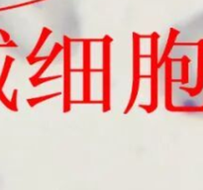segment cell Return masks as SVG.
<instances>
[{
  "mask_svg": "<svg viewBox=\"0 0 203 190\" xmlns=\"http://www.w3.org/2000/svg\"><path fill=\"white\" fill-rule=\"evenodd\" d=\"M158 40L159 35L154 32L151 36V104L150 106H141L148 113L153 112L158 107Z\"/></svg>",
  "mask_w": 203,
  "mask_h": 190,
  "instance_id": "1",
  "label": "cell"
},
{
  "mask_svg": "<svg viewBox=\"0 0 203 190\" xmlns=\"http://www.w3.org/2000/svg\"><path fill=\"white\" fill-rule=\"evenodd\" d=\"M111 43L112 39L109 36H105L103 38V49H102V62H103V68H102V75H103V112H108L110 110V53H111Z\"/></svg>",
  "mask_w": 203,
  "mask_h": 190,
  "instance_id": "2",
  "label": "cell"
},
{
  "mask_svg": "<svg viewBox=\"0 0 203 190\" xmlns=\"http://www.w3.org/2000/svg\"><path fill=\"white\" fill-rule=\"evenodd\" d=\"M140 79H141V51H140V37L138 34L133 33V83H132V91L131 97H130L129 103L124 111L127 114L130 110L133 108L135 101L137 99L140 87Z\"/></svg>",
  "mask_w": 203,
  "mask_h": 190,
  "instance_id": "3",
  "label": "cell"
},
{
  "mask_svg": "<svg viewBox=\"0 0 203 190\" xmlns=\"http://www.w3.org/2000/svg\"><path fill=\"white\" fill-rule=\"evenodd\" d=\"M63 112L70 111L71 98H70V85H71V66H70V40L63 37Z\"/></svg>",
  "mask_w": 203,
  "mask_h": 190,
  "instance_id": "4",
  "label": "cell"
},
{
  "mask_svg": "<svg viewBox=\"0 0 203 190\" xmlns=\"http://www.w3.org/2000/svg\"><path fill=\"white\" fill-rule=\"evenodd\" d=\"M83 45V100L84 103L90 101V41L85 40Z\"/></svg>",
  "mask_w": 203,
  "mask_h": 190,
  "instance_id": "5",
  "label": "cell"
},
{
  "mask_svg": "<svg viewBox=\"0 0 203 190\" xmlns=\"http://www.w3.org/2000/svg\"><path fill=\"white\" fill-rule=\"evenodd\" d=\"M61 49H63V48H61V44H59V43H56V44H55V46H54L53 50H52L51 54H50L49 58H48L47 60L45 62V64H43L42 68H41L40 70H39V71L37 72V73L35 74L34 76H32V77L30 78L31 83H33L34 81H36L37 79L40 78V77L42 76V74L44 73L46 70H48V68H49V66H51L52 62H53V60L56 58V57H57V56L60 54V52L61 51Z\"/></svg>",
  "mask_w": 203,
  "mask_h": 190,
  "instance_id": "6",
  "label": "cell"
},
{
  "mask_svg": "<svg viewBox=\"0 0 203 190\" xmlns=\"http://www.w3.org/2000/svg\"><path fill=\"white\" fill-rule=\"evenodd\" d=\"M165 106L167 109L171 105V60H165Z\"/></svg>",
  "mask_w": 203,
  "mask_h": 190,
  "instance_id": "7",
  "label": "cell"
},
{
  "mask_svg": "<svg viewBox=\"0 0 203 190\" xmlns=\"http://www.w3.org/2000/svg\"><path fill=\"white\" fill-rule=\"evenodd\" d=\"M51 34H52V31L50 30L49 28H46V27L43 28L42 33H41V36H40V38H39V40H38V43H37L36 47L34 48V50H33V52L31 53V55L29 56L28 58H27V60L30 62V64H34V60H35V58H36L37 55H38V53L40 52L41 48L43 47V45L45 44V42L47 41L48 37H49Z\"/></svg>",
  "mask_w": 203,
  "mask_h": 190,
  "instance_id": "8",
  "label": "cell"
},
{
  "mask_svg": "<svg viewBox=\"0 0 203 190\" xmlns=\"http://www.w3.org/2000/svg\"><path fill=\"white\" fill-rule=\"evenodd\" d=\"M177 35V31H175V29H171V33H169V41H167V47H165V52H163V57H161V60L159 62V66H161V64H163V62H165V60L167 58V56H169V52H171V48H173Z\"/></svg>",
  "mask_w": 203,
  "mask_h": 190,
  "instance_id": "9",
  "label": "cell"
},
{
  "mask_svg": "<svg viewBox=\"0 0 203 190\" xmlns=\"http://www.w3.org/2000/svg\"><path fill=\"white\" fill-rule=\"evenodd\" d=\"M61 94L60 92L58 93H55V94H49V95H44V96H41V97H38V98H32V99H28L27 101H28V104L30 107H34L35 105H37V104L41 103V102L45 101V100H48V99H51V98L55 97V96Z\"/></svg>",
  "mask_w": 203,
  "mask_h": 190,
  "instance_id": "10",
  "label": "cell"
},
{
  "mask_svg": "<svg viewBox=\"0 0 203 190\" xmlns=\"http://www.w3.org/2000/svg\"><path fill=\"white\" fill-rule=\"evenodd\" d=\"M17 93H18V90L15 89L13 91V94H12V100L10 101V104H11V107H12V110L13 111H17L18 108H17Z\"/></svg>",
  "mask_w": 203,
  "mask_h": 190,
  "instance_id": "11",
  "label": "cell"
},
{
  "mask_svg": "<svg viewBox=\"0 0 203 190\" xmlns=\"http://www.w3.org/2000/svg\"><path fill=\"white\" fill-rule=\"evenodd\" d=\"M58 77H60L59 75H57V76H51V77H48V78H38L36 81H34V82L32 83V85L33 86H37V85H40L41 83H43V82H46V81H50V80H53V79H55V78H58Z\"/></svg>",
  "mask_w": 203,
  "mask_h": 190,
  "instance_id": "12",
  "label": "cell"
},
{
  "mask_svg": "<svg viewBox=\"0 0 203 190\" xmlns=\"http://www.w3.org/2000/svg\"><path fill=\"white\" fill-rule=\"evenodd\" d=\"M0 33L2 34V36H3V39L5 42H8L9 41V35L7 34V33H5L4 31H0Z\"/></svg>",
  "mask_w": 203,
  "mask_h": 190,
  "instance_id": "13",
  "label": "cell"
}]
</instances>
